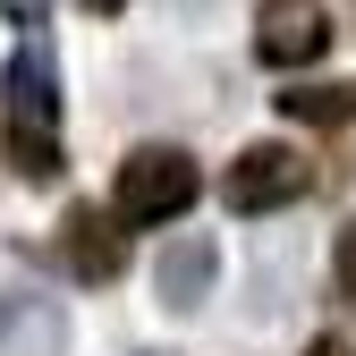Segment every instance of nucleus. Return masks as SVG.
<instances>
[{
    "label": "nucleus",
    "mask_w": 356,
    "mask_h": 356,
    "mask_svg": "<svg viewBox=\"0 0 356 356\" xmlns=\"http://www.w3.org/2000/svg\"><path fill=\"white\" fill-rule=\"evenodd\" d=\"M195 204H204V161L187 145H136L119 161V187H111L119 229H161V220H187Z\"/></svg>",
    "instance_id": "f03ea898"
},
{
    "label": "nucleus",
    "mask_w": 356,
    "mask_h": 356,
    "mask_svg": "<svg viewBox=\"0 0 356 356\" xmlns=\"http://www.w3.org/2000/svg\"><path fill=\"white\" fill-rule=\"evenodd\" d=\"M331 272H339V297H356V212L339 220V238H331Z\"/></svg>",
    "instance_id": "6e6552de"
},
{
    "label": "nucleus",
    "mask_w": 356,
    "mask_h": 356,
    "mask_svg": "<svg viewBox=\"0 0 356 356\" xmlns=\"http://www.w3.org/2000/svg\"><path fill=\"white\" fill-rule=\"evenodd\" d=\"M17 314H26V305H17V297H0V331H9V323H17Z\"/></svg>",
    "instance_id": "9d476101"
},
{
    "label": "nucleus",
    "mask_w": 356,
    "mask_h": 356,
    "mask_svg": "<svg viewBox=\"0 0 356 356\" xmlns=\"http://www.w3.org/2000/svg\"><path fill=\"white\" fill-rule=\"evenodd\" d=\"M60 263H68L76 280L111 289V280L127 272V229H119V212H102V204H68V212H60Z\"/></svg>",
    "instance_id": "39448f33"
},
{
    "label": "nucleus",
    "mask_w": 356,
    "mask_h": 356,
    "mask_svg": "<svg viewBox=\"0 0 356 356\" xmlns=\"http://www.w3.org/2000/svg\"><path fill=\"white\" fill-rule=\"evenodd\" d=\"M0 161L26 187H51L60 178V60H51L42 34H26L0 60Z\"/></svg>",
    "instance_id": "f257e3e1"
},
{
    "label": "nucleus",
    "mask_w": 356,
    "mask_h": 356,
    "mask_svg": "<svg viewBox=\"0 0 356 356\" xmlns=\"http://www.w3.org/2000/svg\"><path fill=\"white\" fill-rule=\"evenodd\" d=\"M212 280H220V246L195 229V238H170L161 254H153V289H161V305L170 314H195V305L212 297Z\"/></svg>",
    "instance_id": "423d86ee"
},
{
    "label": "nucleus",
    "mask_w": 356,
    "mask_h": 356,
    "mask_svg": "<svg viewBox=\"0 0 356 356\" xmlns=\"http://www.w3.org/2000/svg\"><path fill=\"white\" fill-rule=\"evenodd\" d=\"M85 9H94V17H119V9H127V0H85Z\"/></svg>",
    "instance_id": "9b49d317"
},
{
    "label": "nucleus",
    "mask_w": 356,
    "mask_h": 356,
    "mask_svg": "<svg viewBox=\"0 0 356 356\" xmlns=\"http://www.w3.org/2000/svg\"><path fill=\"white\" fill-rule=\"evenodd\" d=\"M305 356H356V348H348L339 331H323V339H314V348H305Z\"/></svg>",
    "instance_id": "1a4fd4ad"
},
{
    "label": "nucleus",
    "mask_w": 356,
    "mask_h": 356,
    "mask_svg": "<svg viewBox=\"0 0 356 356\" xmlns=\"http://www.w3.org/2000/svg\"><path fill=\"white\" fill-rule=\"evenodd\" d=\"M331 51V0H254V60L263 68H314Z\"/></svg>",
    "instance_id": "20e7f679"
},
{
    "label": "nucleus",
    "mask_w": 356,
    "mask_h": 356,
    "mask_svg": "<svg viewBox=\"0 0 356 356\" xmlns=\"http://www.w3.org/2000/svg\"><path fill=\"white\" fill-rule=\"evenodd\" d=\"M305 195H314V161H305L297 145H280V136L246 145L229 170H220V204H229V212H246V220L289 212V204H305Z\"/></svg>",
    "instance_id": "7ed1b4c3"
},
{
    "label": "nucleus",
    "mask_w": 356,
    "mask_h": 356,
    "mask_svg": "<svg viewBox=\"0 0 356 356\" xmlns=\"http://www.w3.org/2000/svg\"><path fill=\"white\" fill-rule=\"evenodd\" d=\"M272 102L280 119H305V127H356V85H289Z\"/></svg>",
    "instance_id": "0eeeda50"
}]
</instances>
